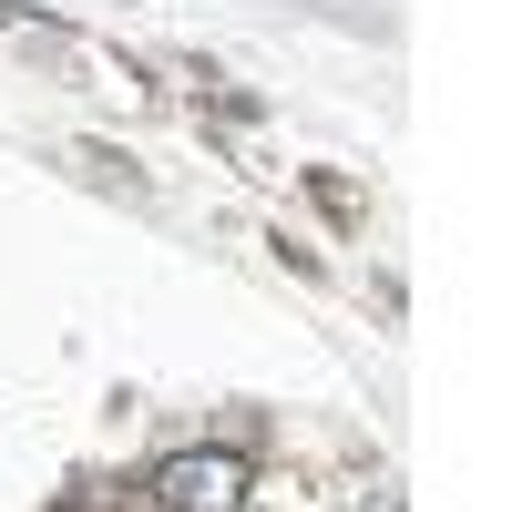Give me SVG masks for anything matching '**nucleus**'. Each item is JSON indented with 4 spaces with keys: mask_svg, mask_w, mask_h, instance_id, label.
Listing matches in <instances>:
<instances>
[{
    "mask_svg": "<svg viewBox=\"0 0 512 512\" xmlns=\"http://www.w3.org/2000/svg\"><path fill=\"white\" fill-rule=\"evenodd\" d=\"M154 502L164 512H236L246 502V461L236 451H175L154 472Z\"/></svg>",
    "mask_w": 512,
    "mask_h": 512,
    "instance_id": "obj_1",
    "label": "nucleus"
}]
</instances>
